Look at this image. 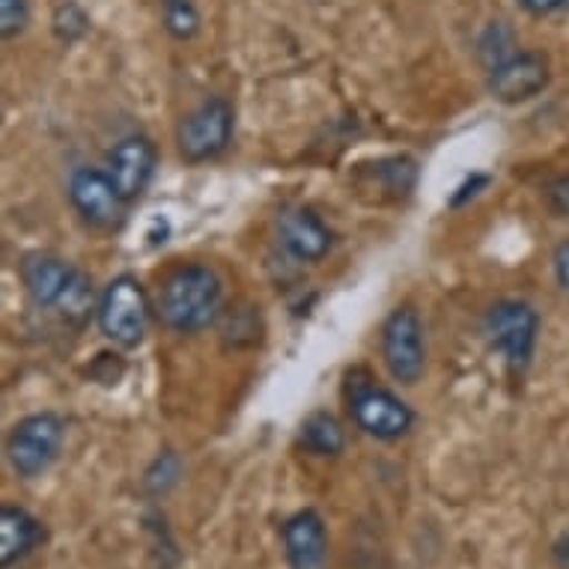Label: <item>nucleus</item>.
I'll use <instances>...</instances> for the list:
<instances>
[{
	"mask_svg": "<svg viewBox=\"0 0 569 569\" xmlns=\"http://www.w3.org/2000/svg\"><path fill=\"white\" fill-rule=\"evenodd\" d=\"M69 200L78 209V216L84 218L90 227L99 230H113L126 218V200L111 182L104 170L78 168L69 179Z\"/></svg>",
	"mask_w": 569,
	"mask_h": 569,
	"instance_id": "obj_7",
	"label": "nucleus"
},
{
	"mask_svg": "<svg viewBox=\"0 0 569 569\" xmlns=\"http://www.w3.org/2000/svg\"><path fill=\"white\" fill-rule=\"evenodd\" d=\"M30 21V0H0V33L3 39L19 37Z\"/></svg>",
	"mask_w": 569,
	"mask_h": 569,
	"instance_id": "obj_20",
	"label": "nucleus"
},
{
	"mask_svg": "<svg viewBox=\"0 0 569 569\" xmlns=\"http://www.w3.org/2000/svg\"><path fill=\"white\" fill-rule=\"evenodd\" d=\"M558 197H560V203L555 206V212H558V216H567L569 212V177L558 179V182L549 188V203H555Z\"/></svg>",
	"mask_w": 569,
	"mask_h": 569,
	"instance_id": "obj_23",
	"label": "nucleus"
},
{
	"mask_svg": "<svg viewBox=\"0 0 569 569\" xmlns=\"http://www.w3.org/2000/svg\"><path fill=\"white\" fill-rule=\"evenodd\" d=\"M96 308L93 280L87 278L84 271H76V278L69 283V290L63 292V299L57 305V313L69 322H84Z\"/></svg>",
	"mask_w": 569,
	"mask_h": 569,
	"instance_id": "obj_16",
	"label": "nucleus"
},
{
	"mask_svg": "<svg viewBox=\"0 0 569 569\" xmlns=\"http://www.w3.org/2000/svg\"><path fill=\"white\" fill-rule=\"evenodd\" d=\"M516 39H513V30L507 28L505 21H492L489 28H486V33L480 37V60H483L489 69H495L498 63H505V60H510V57L516 54L513 51Z\"/></svg>",
	"mask_w": 569,
	"mask_h": 569,
	"instance_id": "obj_17",
	"label": "nucleus"
},
{
	"mask_svg": "<svg viewBox=\"0 0 569 569\" xmlns=\"http://www.w3.org/2000/svg\"><path fill=\"white\" fill-rule=\"evenodd\" d=\"M156 164H159L156 143L150 138H143V134H131V138H122L108 152V164H104L108 170L104 173L111 177L122 200L131 203V200H138L150 188L152 177H156Z\"/></svg>",
	"mask_w": 569,
	"mask_h": 569,
	"instance_id": "obj_9",
	"label": "nucleus"
},
{
	"mask_svg": "<svg viewBox=\"0 0 569 569\" xmlns=\"http://www.w3.org/2000/svg\"><path fill=\"white\" fill-rule=\"evenodd\" d=\"M352 418L367 436H376L382 441L400 439L415 423V415H411L409 406L397 393H391L388 388H376V385L355 388Z\"/></svg>",
	"mask_w": 569,
	"mask_h": 569,
	"instance_id": "obj_8",
	"label": "nucleus"
},
{
	"mask_svg": "<svg viewBox=\"0 0 569 569\" xmlns=\"http://www.w3.org/2000/svg\"><path fill=\"white\" fill-rule=\"evenodd\" d=\"M525 12H531V16H555L560 10H569V0H516Z\"/></svg>",
	"mask_w": 569,
	"mask_h": 569,
	"instance_id": "obj_21",
	"label": "nucleus"
},
{
	"mask_svg": "<svg viewBox=\"0 0 569 569\" xmlns=\"http://www.w3.org/2000/svg\"><path fill=\"white\" fill-rule=\"evenodd\" d=\"M549 87V60L537 51H516L489 69V93L505 104L528 102Z\"/></svg>",
	"mask_w": 569,
	"mask_h": 569,
	"instance_id": "obj_10",
	"label": "nucleus"
},
{
	"mask_svg": "<svg viewBox=\"0 0 569 569\" xmlns=\"http://www.w3.org/2000/svg\"><path fill=\"white\" fill-rule=\"evenodd\" d=\"M283 551L292 569H326L328 533L317 510H301L287 519Z\"/></svg>",
	"mask_w": 569,
	"mask_h": 569,
	"instance_id": "obj_12",
	"label": "nucleus"
},
{
	"mask_svg": "<svg viewBox=\"0 0 569 569\" xmlns=\"http://www.w3.org/2000/svg\"><path fill=\"white\" fill-rule=\"evenodd\" d=\"M39 537H42V528L24 507H0V563L3 567H12L30 549H37Z\"/></svg>",
	"mask_w": 569,
	"mask_h": 569,
	"instance_id": "obj_14",
	"label": "nucleus"
},
{
	"mask_svg": "<svg viewBox=\"0 0 569 569\" xmlns=\"http://www.w3.org/2000/svg\"><path fill=\"white\" fill-rule=\"evenodd\" d=\"M301 445L317 457H337L346 448V432L335 415L317 411L301 423Z\"/></svg>",
	"mask_w": 569,
	"mask_h": 569,
	"instance_id": "obj_15",
	"label": "nucleus"
},
{
	"mask_svg": "<svg viewBox=\"0 0 569 569\" xmlns=\"http://www.w3.org/2000/svg\"><path fill=\"white\" fill-rule=\"evenodd\" d=\"M382 355L385 365L400 385H415L427 367L423 349V326L418 310L397 308L382 326Z\"/></svg>",
	"mask_w": 569,
	"mask_h": 569,
	"instance_id": "obj_6",
	"label": "nucleus"
},
{
	"mask_svg": "<svg viewBox=\"0 0 569 569\" xmlns=\"http://www.w3.org/2000/svg\"><path fill=\"white\" fill-rule=\"evenodd\" d=\"M224 287L209 266H182L164 280L159 296L161 322L179 335H194L212 326L221 310Z\"/></svg>",
	"mask_w": 569,
	"mask_h": 569,
	"instance_id": "obj_1",
	"label": "nucleus"
},
{
	"mask_svg": "<svg viewBox=\"0 0 569 569\" xmlns=\"http://www.w3.org/2000/svg\"><path fill=\"white\" fill-rule=\"evenodd\" d=\"M555 274H558L560 290L569 296V239L555 248Z\"/></svg>",
	"mask_w": 569,
	"mask_h": 569,
	"instance_id": "obj_22",
	"label": "nucleus"
},
{
	"mask_svg": "<svg viewBox=\"0 0 569 569\" xmlns=\"http://www.w3.org/2000/svg\"><path fill=\"white\" fill-rule=\"evenodd\" d=\"M76 271L78 269H72L69 262L51 257V253H30L21 262L24 290L30 292V299L37 301L39 308H57L72 278H76Z\"/></svg>",
	"mask_w": 569,
	"mask_h": 569,
	"instance_id": "obj_13",
	"label": "nucleus"
},
{
	"mask_svg": "<svg viewBox=\"0 0 569 569\" xmlns=\"http://www.w3.org/2000/svg\"><path fill=\"white\" fill-rule=\"evenodd\" d=\"M96 317H99V328L108 340L120 346H138L147 337L152 317L147 290L131 274L113 278L99 299Z\"/></svg>",
	"mask_w": 569,
	"mask_h": 569,
	"instance_id": "obj_2",
	"label": "nucleus"
},
{
	"mask_svg": "<svg viewBox=\"0 0 569 569\" xmlns=\"http://www.w3.org/2000/svg\"><path fill=\"white\" fill-rule=\"evenodd\" d=\"M51 28H54V37L63 39V42H76L90 30V19L87 12L78 7V3H60L54 10V19H51Z\"/></svg>",
	"mask_w": 569,
	"mask_h": 569,
	"instance_id": "obj_19",
	"label": "nucleus"
},
{
	"mask_svg": "<svg viewBox=\"0 0 569 569\" xmlns=\"http://www.w3.org/2000/svg\"><path fill=\"white\" fill-rule=\"evenodd\" d=\"M164 7V28L173 39H191L200 30V12L194 0H161Z\"/></svg>",
	"mask_w": 569,
	"mask_h": 569,
	"instance_id": "obj_18",
	"label": "nucleus"
},
{
	"mask_svg": "<svg viewBox=\"0 0 569 569\" xmlns=\"http://www.w3.org/2000/svg\"><path fill=\"white\" fill-rule=\"evenodd\" d=\"M483 331L489 343L505 355V361L513 370H525L531 365L533 346L540 335V317L528 301L505 299L486 310Z\"/></svg>",
	"mask_w": 569,
	"mask_h": 569,
	"instance_id": "obj_4",
	"label": "nucleus"
},
{
	"mask_svg": "<svg viewBox=\"0 0 569 569\" xmlns=\"http://www.w3.org/2000/svg\"><path fill=\"white\" fill-rule=\"evenodd\" d=\"M551 555H555V563H558L560 569H569V537H563V540L555 542Z\"/></svg>",
	"mask_w": 569,
	"mask_h": 569,
	"instance_id": "obj_24",
	"label": "nucleus"
},
{
	"mask_svg": "<svg viewBox=\"0 0 569 569\" xmlns=\"http://www.w3.org/2000/svg\"><path fill=\"white\" fill-rule=\"evenodd\" d=\"M278 233L287 253L301 262H317L331 251V230L313 209H305V206L287 209L280 216Z\"/></svg>",
	"mask_w": 569,
	"mask_h": 569,
	"instance_id": "obj_11",
	"label": "nucleus"
},
{
	"mask_svg": "<svg viewBox=\"0 0 569 569\" xmlns=\"http://www.w3.org/2000/svg\"><path fill=\"white\" fill-rule=\"evenodd\" d=\"M66 427L54 411H39L19 420L7 439V459L19 477H39L54 466L63 448Z\"/></svg>",
	"mask_w": 569,
	"mask_h": 569,
	"instance_id": "obj_3",
	"label": "nucleus"
},
{
	"mask_svg": "<svg viewBox=\"0 0 569 569\" xmlns=\"http://www.w3.org/2000/svg\"><path fill=\"white\" fill-rule=\"evenodd\" d=\"M230 138H233V108L218 96L194 108L177 129L179 152L191 164L216 159L218 152L227 150Z\"/></svg>",
	"mask_w": 569,
	"mask_h": 569,
	"instance_id": "obj_5",
	"label": "nucleus"
}]
</instances>
